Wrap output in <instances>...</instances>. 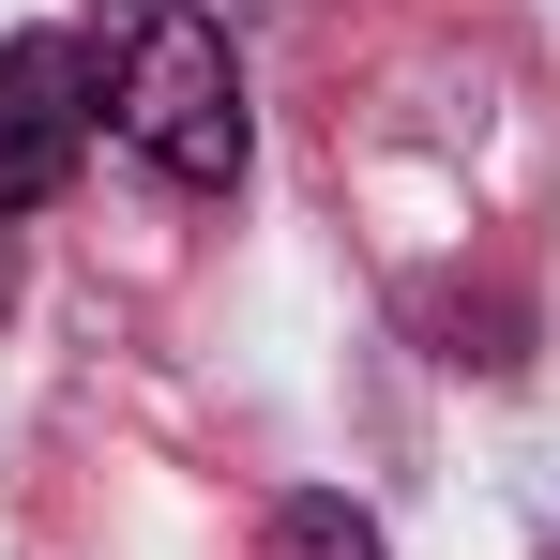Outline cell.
I'll return each instance as SVG.
<instances>
[{
	"label": "cell",
	"mask_w": 560,
	"mask_h": 560,
	"mask_svg": "<svg viewBox=\"0 0 560 560\" xmlns=\"http://www.w3.org/2000/svg\"><path fill=\"white\" fill-rule=\"evenodd\" d=\"M106 137L167 197H228L243 183L258 121H243L228 15H197V0H106Z\"/></svg>",
	"instance_id": "obj_1"
},
{
	"label": "cell",
	"mask_w": 560,
	"mask_h": 560,
	"mask_svg": "<svg viewBox=\"0 0 560 560\" xmlns=\"http://www.w3.org/2000/svg\"><path fill=\"white\" fill-rule=\"evenodd\" d=\"M92 121H106L92 46H77V31H15V46H0V212H46V197L77 183Z\"/></svg>",
	"instance_id": "obj_2"
},
{
	"label": "cell",
	"mask_w": 560,
	"mask_h": 560,
	"mask_svg": "<svg viewBox=\"0 0 560 560\" xmlns=\"http://www.w3.org/2000/svg\"><path fill=\"white\" fill-rule=\"evenodd\" d=\"M258 560H394V546H378V515H364V500L303 485V500H273V530H258Z\"/></svg>",
	"instance_id": "obj_3"
},
{
	"label": "cell",
	"mask_w": 560,
	"mask_h": 560,
	"mask_svg": "<svg viewBox=\"0 0 560 560\" xmlns=\"http://www.w3.org/2000/svg\"><path fill=\"white\" fill-rule=\"evenodd\" d=\"M0 288H15V258H0Z\"/></svg>",
	"instance_id": "obj_4"
}]
</instances>
